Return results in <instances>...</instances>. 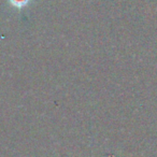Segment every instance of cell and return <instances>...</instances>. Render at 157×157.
<instances>
[{
	"instance_id": "cell-1",
	"label": "cell",
	"mask_w": 157,
	"mask_h": 157,
	"mask_svg": "<svg viewBox=\"0 0 157 157\" xmlns=\"http://www.w3.org/2000/svg\"><path fill=\"white\" fill-rule=\"evenodd\" d=\"M26 1H27V0H12V2H13L15 6H18V7L25 5V3H26Z\"/></svg>"
}]
</instances>
